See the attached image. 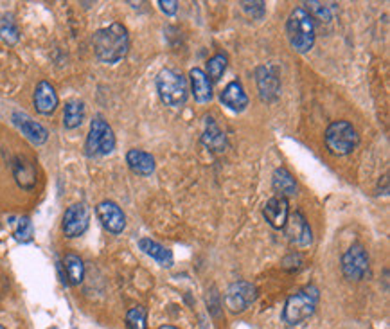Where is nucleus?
<instances>
[{
  "mask_svg": "<svg viewBox=\"0 0 390 329\" xmlns=\"http://www.w3.org/2000/svg\"><path fill=\"white\" fill-rule=\"evenodd\" d=\"M257 288L248 281H237L228 286L225 293V304L232 313H243L256 302Z\"/></svg>",
  "mask_w": 390,
  "mask_h": 329,
  "instance_id": "nucleus-7",
  "label": "nucleus"
},
{
  "mask_svg": "<svg viewBox=\"0 0 390 329\" xmlns=\"http://www.w3.org/2000/svg\"><path fill=\"white\" fill-rule=\"evenodd\" d=\"M139 248L144 252L146 255L153 257L157 263H160L162 266H166V268H171V266H173L171 251H169V248H166L164 245H160V243L153 242V240H149V237H142V240H139Z\"/></svg>",
  "mask_w": 390,
  "mask_h": 329,
  "instance_id": "nucleus-20",
  "label": "nucleus"
},
{
  "mask_svg": "<svg viewBox=\"0 0 390 329\" xmlns=\"http://www.w3.org/2000/svg\"><path fill=\"white\" fill-rule=\"evenodd\" d=\"M113 148H116V135L111 126L101 117H96L90 125L89 137L85 142V153L89 157H99L111 153Z\"/></svg>",
  "mask_w": 390,
  "mask_h": 329,
  "instance_id": "nucleus-6",
  "label": "nucleus"
},
{
  "mask_svg": "<svg viewBox=\"0 0 390 329\" xmlns=\"http://www.w3.org/2000/svg\"><path fill=\"white\" fill-rule=\"evenodd\" d=\"M126 162L135 175L149 176L155 171L153 155H149L148 151H142V149H130L126 153Z\"/></svg>",
  "mask_w": 390,
  "mask_h": 329,
  "instance_id": "nucleus-18",
  "label": "nucleus"
},
{
  "mask_svg": "<svg viewBox=\"0 0 390 329\" xmlns=\"http://www.w3.org/2000/svg\"><path fill=\"white\" fill-rule=\"evenodd\" d=\"M92 45L96 58L99 61L113 65V63L121 61L128 54L130 36H128V31H126L122 23L113 22L108 28L96 31V34L92 38Z\"/></svg>",
  "mask_w": 390,
  "mask_h": 329,
  "instance_id": "nucleus-1",
  "label": "nucleus"
},
{
  "mask_svg": "<svg viewBox=\"0 0 390 329\" xmlns=\"http://www.w3.org/2000/svg\"><path fill=\"white\" fill-rule=\"evenodd\" d=\"M256 81L257 88H259V96L263 101H275L281 92V83H279L277 74L274 72L272 67H259L256 70Z\"/></svg>",
  "mask_w": 390,
  "mask_h": 329,
  "instance_id": "nucleus-14",
  "label": "nucleus"
},
{
  "mask_svg": "<svg viewBox=\"0 0 390 329\" xmlns=\"http://www.w3.org/2000/svg\"><path fill=\"white\" fill-rule=\"evenodd\" d=\"M284 229H286V236L292 243H297L299 246L312 245V229H310V223L306 222V218L301 213L288 216V222H286Z\"/></svg>",
  "mask_w": 390,
  "mask_h": 329,
  "instance_id": "nucleus-12",
  "label": "nucleus"
},
{
  "mask_svg": "<svg viewBox=\"0 0 390 329\" xmlns=\"http://www.w3.org/2000/svg\"><path fill=\"white\" fill-rule=\"evenodd\" d=\"M96 213H98V218L101 222V225L107 229L111 234H121L126 227V216L122 213V209L111 202V200H105L101 204L96 207Z\"/></svg>",
  "mask_w": 390,
  "mask_h": 329,
  "instance_id": "nucleus-10",
  "label": "nucleus"
},
{
  "mask_svg": "<svg viewBox=\"0 0 390 329\" xmlns=\"http://www.w3.org/2000/svg\"><path fill=\"white\" fill-rule=\"evenodd\" d=\"M34 108L42 116H51L58 108V94L49 81H40L34 90Z\"/></svg>",
  "mask_w": 390,
  "mask_h": 329,
  "instance_id": "nucleus-15",
  "label": "nucleus"
},
{
  "mask_svg": "<svg viewBox=\"0 0 390 329\" xmlns=\"http://www.w3.org/2000/svg\"><path fill=\"white\" fill-rule=\"evenodd\" d=\"M14 240L20 243H28L33 240V223L28 216L19 220V225H17V231H14Z\"/></svg>",
  "mask_w": 390,
  "mask_h": 329,
  "instance_id": "nucleus-28",
  "label": "nucleus"
},
{
  "mask_svg": "<svg viewBox=\"0 0 390 329\" xmlns=\"http://www.w3.org/2000/svg\"><path fill=\"white\" fill-rule=\"evenodd\" d=\"M13 123L14 126L25 135V139L31 140L33 144L40 146V144L45 142L49 139V131L43 128L40 123H36L34 119L28 116V114H22V112H14L13 114Z\"/></svg>",
  "mask_w": 390,
  "mask_h": 329,
  "instance_id": "nucleus-13",
  "label": "nucleus"
},
{
  "mask_svg": "<svg viewBox=\"0 0 390 329\" xmlns=\"http://www.w3.org/2000/svg\"><path fill=\"white\" fill-rule=\"evenodd\" d=\"M227 70V56L225 54H216L207 61V78L210 81H219Z\"/></svg>",
  "mask_w": 390,
  "mask_h": 329,
  "instance_id": "nucleus-26",
  "label": "nucleus"
},
{
  "mask_svg": "<svg viewBox=\"0 0 390 329\" xmlns=\"http://www.w3.org/2000/svg\"><path fill=\"white\" fill-rule=\"evenodd\" d=\"M13 173L22 189H33L34 184H36V169H34L31 160L23 157L17 158L13 166Z\"/></svg>",
  "mask_w": 390,
  "mask_h": 329,
  "instance_id": "nucleus-21",
  "label": "nucleus"
},
{
  "mask_svg": "<svg viewBox=\"0 0 390 329\" xmlns=\"http://www.w3.org/2000/svg\"><path fill=\"white\" fill-rule=\"evenodd\" d=\"M243 10H246L248 13L254 17L256 11H259V14H265V2H241Z\"/></svg>",
  "mask_w": 390,
  "mask_h": 329,
  "instance_id": "nucleus-30",
  "label": "nucleus"
},
{
  "mask_svg": "<svg viewBox=\"0 0 390 329\" xmlns=\"http://www.w3.org/2000/svg\"><path fill=\"white\" fill-rule=\"evenodd\" d=\"M342 272L349 281H362L369 272V254L365 246L356 243L342 257Z\"/></svg>",
  "mask_w": 390,
  "mask_h": 329,
  "instance_id": "nucleus-8",
  "label": "nucleus"
},
{
  "mask_svg": "<svg viewBox=\"0 0 390 329\" xmlns=\"http://www.w3.org/2000/svg\"><path fill=\"white\" fill-rule=\"evenodd\" d=\"M324 139L329 153L336 155V157L353 153L360 144V135H358L356 128L347 121L331 123L325 130Z\"/></svg>",
  "mask_w": 390,
  "mask_h": 329,
  "instance_id": "nucleus-4",
  "label": "nucleus"
},
{
  "mask_svg": "<svg viewBox=\"0 0 390 329\" xmlns=\"http://www.w3.org/2000/svg\"><path fill=\"white\" fill-rule=\"evenodd\" d=\"M126 328L128 329H148L144 308L135 306V308H131L128 313H126Z\"/></svg>",
  "mask_w": 390,
  "mask_h": 329,
  "instance_id": "nucleus-27",
  "label": "nucleus"
},
{
  "mask_svg": "<svg viewBox=\"0 0 390 329\" xmlns=\"http://www.w3.org/2000/svg\"><path fill=\"white\" fill-rule=\"evenodd\" d=\"M263 216L268 222L270 227L277 229H284L286 222H288L290 216V207H288V200L283 198V196H274L270 198L268 202L263 207Z\"/></svg>",
  "mask_w": 390,
  "mask_h": 329,
  "instance_id": "nucleus-11",
  "label": "nucleus"
},
{
  "mask_svg": "<svg viewBox=\"0 0 390 329\" xmlns=\"http://www.w3.org/2000/svg\"><path fill=\"white\" fill-rule=\"evenodd\" d=\"M90 223V211L85 204H74L70 205L69 209L63 214V223H61V229H63V234L67 237H78L81 234L87 232Z\"/></svg>",
  "mask_w": 390,
  "mask_h": 329,
  "instance_id": "nucleus-9",
  "label": "nucleus"
},
{
  "mask_svg": "<svg viewBox=\"0 0 390 329\" xmlns=\"http://www.w3.org/2000/svg\"><path fill=\"white\" fill-rule=\"evenodd\" d=\"M0 329H6V328H4V326H0Z\"/></svg>",
  "mask_w": 390,
  "mask_h": 329,
  "instance_id": "nucleus-33",
  "label": "nucleus"
},
{
  "mask_svg": "<svg viewBox=\"0 0 390 329\" xmlns=\"http://www.w3.org/2000/svg\"><path fill=\"white\" fill-rule=\"evenodd\" d=\"M318 299H321L318 288L313 286V284L302 288L297 293L288 297L283 310V320L288 326L301 324V322H304L315 313Z\"/></svg>",
  "mask_w": 390,
  "mask_h": 329,
  "instance_id": "nucleus-3",
  "label": "nucleus"
},
{
  "mask_svg": "<svg viewBox=\"0 0 390 329\" xmlns=\"http://www.w3.org/2000/svg\"><path fill=\"white\" fill-rule=\"evenodd\" d=\"M286 34L292 49L299 54H306L315 45V22L304 8H295L286 22Z\"/></svg>",
  "mask_w": 390,
  "mask_h": 329,
  "instance_id": "nucleus-2",
  "label": "nucleus"
},
{
  "mask_svg": "<svg viewBox=\"0 0 390 329\" xmlns=\"http://www.w3.org/2000/svg\"><path fill=\"white\" fill-rule=\"evenodd\" d=\"M274 189L283 198L297 195V182L286 167H279L274 171Z\"/></svg>",
  "mask_w": 390,
  "mask_h": 329,
  "instance_id": "nucleus-22",
  "label": "nucleus"
},
{
  "mask_svg": "<svg viewBox=\"0 0 390 329\" xmlns=\"http://www.w3.org/2000/svg\"><path fill=\"white\" fill-rule=\"evenodd\" d=\"M158 6H160V10H162L166 14H175L178 10L177 0H160Z\"/></svg>",
  "mask_w": 390,
  "mask_h": 329,
  "instance_id": "nucleus-31",
  "label": "nucleus"
},
{
  "mask_svg": "<svg viewBox=\"0 0 390 329\" xmlns=\"http://www.w3.org/2000/svg\"><path fill=\"white\" fill-rule=\"evenodd\" d=\"M158 329H178V328H175V326H160Z\"/></svg>",
  "mask_w": 390,
  "mask_h": 329,
  "instance_id": "nucleus-32",
  "label": "nucleus"
},
{
  "mask_svg": "<svg viewBox=\"0 0 390 329\" xmlns=\"http://www.w3.org/2000/svg\"><path fill=\"white\" fill-rule=\"evenodd\" d=\"M221 103L232 112H243L248 107V96L243 90L239 81H230L227 87L223 88L221 96H219Z\"/></svg>",
  "mask_w": 390,
  "mask_h": 329,
  "instance_id": "nucleus-16",
  "label": "nucleus"
},
{
  "mask_svg": "<svg viewBox=\"0 0 390 329\" xmlns=\"http://www.w3.org/2000/svg\"><path fill=\"white\" fill-rule=\"evenodd\" d=\"M306 6H310V10L306 11L310 17H316L321 22H331L333 14H331V8L329 6L322 4V2H307Z\"/></svg>",
  "mask_w": 390,
  "mask_h": 329,
  "instance_id": "nucleus-29",
  "label": "nucleus"
},
{
  "mask_svg": "<svg viewBox=\"0 0 390 329\" xmlns=\"http://www.w3.org/2000/svg\"><path fill=\"white\" fill-rule=\"evenodd\" d=\"M85 119V105L81 101H69L63 110V125L69 130H74L81 126Z\"/></svg>",
  "mask_w": 390,
  "mask_h": 329,
  "instance_id": "nucleus-24",
  "label": "nucleus"
},
{
  "mask_svg": "<svg viewBox=\"0 0 390 329\" xmlns=\"http://www.w3.org/2000/svg\"><path fill=\"white\" fill-rule=\"evenodd\" d=\"M191 90L198 103H209L213 99V81L207 78L202 69H193L189 72Z\"/></svg>",
  "mask_w": 390,
  "mask_h": 329,
  "instance_id": "nucleus-17",
  "label": "nucleus"
},
{
  "mask_svg": "<svg viewBox=\"0 0 390 329\" xmlns=\"http://www.w3.org/2000/svg\"><path fill=\"white\" fill-rule=\"evenodd\" d=\"M63 268H65L67 279L72 286H78V284L83 283L85 277V264L81 261V257L76 254H67L63 257Z\"/></svg>",
  "mask_w": 390,
  "mask_h": 329,
  "instance_id": "nucleus-23",
  "label": "nucleus"
},
{
  "mask_svg": "<svg viewBox=\"0 0 390 329\" xmlns=\"http://www.w3.org/2000/svg\"><path fill=\"white\" fill-rule=\"evenodd\" d=\"M202 142H204L205 148H209L214 153H221L227 148L225 134L219 130V126L216 125L214 119H207V126H205V131L202 135Z\"/></svg>",
  "mask_w": 390,
  "mask_h": 329,
  "instance_id": "nucleus-19",
  "label": "nucleus"
},
{
  "mask_svg": "<svg viewBox=\"0 0 390 329\" xmlns=\"http://www.w3.org/2000/svg\"><path fill=\"white\" fill-rule=\"evenodd\" d=\"M0 38H2L8 45H14V43H19L20 31H19L17 22H14L13 14H10V13L0 14Z\"/></svg>",
  "mask_w": 390,
  "mask_h": 329,
  "instance_id": "nucleus-25",
  "label": "nucleus"
},
{
  "mask_svg": "<svg viewBox=\"0 0 390 329\" xmlns=\"http://www.w3.org/2000/svg\"><path fill=\"white\" fill-rule=\"evenodd\" d=\"M157 90L164 105L173 108L184 107L187 101L186 78L173 69H162L157 76Z\"/></svg>",
  "mask_w": 390,
  "mask_h": 329,
  "instance_id": "nucleus-5",
  "label": "nucleus"
}]
</instances>
